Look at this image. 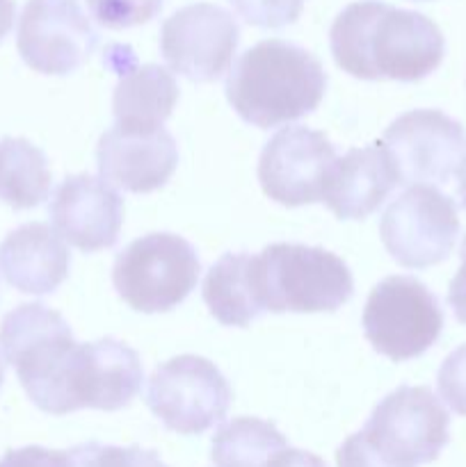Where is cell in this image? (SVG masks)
<instances>
[{
  "label": "cell",
  "mask_w": 466,
  "mask_h": 467,
  "mask_svg": "<svg viewBox=\"0 0 466 467\" xmlns=\"http://www.w3.org/2000/svg\"><path fill=\"white\" fill-rule=\"evenodd\" d=\"M338 67L359 80L418 82L437 71L446 41L432 18L379 0L343 9L329 32Z\"/></svg>",
  "instance_id": "6da1fadb"
},
{
  "label": "cell",
  "mask_w": 466,
  "mask_h": 467,
  "mask_svg": "<svg viewBox=\"0 0 466 467\" xmlns=\"http://www.w3.org/2000/svg\"><path fill=\"white\" fill-rule=\"evenodd\" d=\"M327 89L318 57L283 39L251 46L227 78V99L242 121L277 128L313 112Z\"/></svg>",
  "instance_id": "7a4b0ae2"
},
{
  "label": "cell",
  "mask_w": 466,
  "mask_h": 467,
  "mask_svg": "<svg viewBox=\"0 0 466 467\" xmlns=\"http://www.w3.org/2000/svg\"><path fill=\"white\" fill-rule=\"evenodd\" d=\"M78 342L64 317L44 304H23L0 324V349L39 410L67 415L64 381Z\"/></svg>",
  "instance_id": "3957f363"
},
{
  "label": "cell",
  "mask_w": 466,
  "mask_h": 467,
  "mask_svg": "<svg viewBox=\"0 0 466 467\" xmlns=\"http://www.w3.org/2000/svg\"><path fill=\"white\" fill-rule=\"evenodd\" d=\"M256 269L265 313H334L355 292L347 265L320 246L270 244Z\"/></svg>",
  "instance_id": "277c9868"
},
{
  "label": "cell",
  "mask_w": 466,
  "mask_h": 467,
  "mask_svg": "<svg viewBox=\"0 0 466 467\" xmlns=\"http://www.w3.org/2000/svg\"><path fill=\"white\" fill-rule=\"evenodd\" d=\"M199 272V255L190 242L174 233H151L117 255L112 283L137 313H167L195 290Z\"/></svg>",
  "instance_id": "5b68a950"
},
{
  "label": "cell",
  "mask_w": 466,
  "mask_h": 467,
  "mask_svg": "<svg viewBox=\"0 0 466 467\" xmlns=\"http://www.w3.org/2000/svg\"><path fill=\"white\" fill-rule=\"evenodd\" d=\"M448 427V410L429 388L402 386L375 406L361 433L388 465L420 467L439 459Z\"/></svg>",
  "instance_id": "8992f818"
},
{
  "label": "cell",
  "mask_w": 466,
  "mask_h": 467,
  "mask_svg": "<svg viewBox=\"0 0 466 467\" xmlns=\"http://www.w3.org/2000/svg\"><path fill=\"white\" fill-rule=\"evenodd\" d=\"M443 313L437 296L414 276H388L370 292L364 333L393 363L418 358L439 340Z\"/></svg>",
  "instance_id": "52a82bcc"
},
{
  "label": "cell",
  "mask_w": 466,
  "mask_h": 467,
  "mask_svg": "<svg viewBox=\"0 0 466 467\" xmlns=\"http://www.w3.org/2000/svg\"><path fill=\"white\" fill-rule=\"evenodd\" d=\"M231 400V386L215 363L192 354L155 368L146 392L151 413L181 436H199L222 422Z\"/></svg>",
  "instance_id": "ba28073f"
},
{
  "label": "cell",
  "mask_w": 466,
  "mask_h": 467,
  "mask_svg": "<svg viewBox=\"0 0 466 467\" xmlns=\"http://www.w3.org/2000/svg\"><path fill=\"white\" fill-rule=\"evenodd\" d=\"M379 146L397 185H446L466 160V130L439 109H411L387 128Z\"/></svg>",
  "instance_id": "9c48e42d"
},
{
  "label": "cell",
  "mask_w": 466,
  "mask_h": 467,
  "mask_svg": "<svg viewBox=\"0 0 466 467\" xmlns=\"http://www.w3.org/2000/svg\"><path fill=\"white\" fill-rule=\"evenodd\" d=\"M460 235L457 205L432 185L402 192L379 222V237L391 258L407 269L443 263Z\"/></svg>",
  "instance_id": "30bf717a"
},
{
  "label": "cell",
  "mask_w": 466,
  "mask_h": 467,
  "mask_svg": "<svg viewBox=\"0 0 466 467\" xmlns=\"http://www.w3.org/2000/svg\"><path fill=\"white\" fill-rule=\"evenodd\" d=\"M240 41L233 14L219 5L195 3L174 12L160 30V53L174 73L213 82L231 68Z\"/></svg>",
  "instance_id": "8fae6325"
},
{
  "label": "cell",
  "mask_w": 466,
  "mask_h": 467,
  "mask_svg": "<svg viewBox=\"0 0 466 467\" xmlns=\"http://www.w3.org/2000/svg\"><path fill=\"white\" fill-rule=\"evenodd\" d=\"M99 44L78 0H27L18 21L16 46L23 62L44 76L78 71Z\"/></svg>",
  "instance_id": "7c38bea8"
},
{
  "label": "cell",
  "mask_w": 466,
  "mask_h": 467,
  "mask_svg": "<svg viewBox=\"0 0 466 467\" xmlns=\"http://www.w3.org/2000/svg\"><path fill=\"white\" fill-rule=\"evenodd\" d=\"M336 160V149L324 132L288 126L260 153V187L270 199L288 208L318 203Z\"/></svg>",
  "instance_id": "4fadbf2b"
},
{
  "label": "cell",
  "mask_w": 466,
  "mask_h": 467,
  "mask_svg": "<svg viewBox=\"0 0 466 467\" xmlns=\"http://www.w3.org/2000/svg\"><path fill=\"white\" fill-rule=\"evenodd\" d=\"M144 381L135 349L123 342L105 340L78 345L64 381L67 415L80 409L119 410L131 404Z\"/></svg>",
  "instance_id": "5bb4252c"
},
{
  "label": "cell",
  "mask_w": 466,
  "mask_h": 467,
  "mask_svg": "<svg viewBox=\"0 0 466 467\" xmlns=\"http://www.w3.org/2000/svg\"><path fill=\"white\" fill-rule=\"evenodd\" d=\"M96 164L105 182L135 194H149L174 176L178 146L164 128L112 126L99 140Z\"/></svg>",
  "instance_id": "9a60e30c"
},
{
  "label": "cell",
  "mask_w": 466,
  "mask_h": 467,
  "mask_svg": "<svg viewBox=\"0 0 466 467\" xmlns=\"http://www.w3.org/2000/svg\"><path fill=\"white\" fill-rule=\"evenodd\" d=\"M50 222L58 235L85 254L117 244L123 223V199L103 178H64L50 201Z\"/></svg>",
  "instance_id": "2e32d148"
},
{
  "label": "cell",
  "mask_w": 466,
  "mask_h": 467,
  "mask_svg": "<svg viewBox=\"0 0 466 467\" xmlns=\"http://www.w3.org/2000/svg\"><path fill=\"white\" fill-rule=\"evenodd\" d=\"M71 254L48 223H26L0 244V272L23 295H50L67 278Z\"/></svg>",
  "instance_id": "e0dca14e"
},
{
  "label": "cell",
  "mask_w": 466,
  "mask_h": 467,
  "mask_svg": "<svg viewBox=\"0 0 466 467\" xmlns=\"http://www.w3.org/2000/svg\"><path fill=\"white\" fill-rule=\"evenodd\" d=\"M397 178L382 146L347 150L336 160L323 201L338 219H365L387 201Z\"/></svg>",
  "instance_id": "ac0fdd59"
},
{
  "label": "cell",
  "mask_w": 466,
  "mask_h": 467,
  "mask_svg": "<svg viewBox=\"0 0 466 467\" xmlns=\"http://www.w3.org/2000/svg\"><path fill=\"white\" fill-rule=\"evenodd\" d=\"M206 306L224 327H247L265 313L259 290L256 255L227 254L208 269L204 278Z\"/></svg>",
  "instance_id": "d6986e66"
},
{
  "label": "cell",
  "mask_w": 466,
  "mask_h": 467,
  "mask_svg": "<svg viewBox=\"0 0 466 467\" xmlns=\"http://www.w3.org/2000/svg\"><path fill=\"white\" fill-rule=\"evenodd\" d=\"M178 100V85L167 68L142 64L126 68L114 87L112 112L117 126L163 128Z\"/></svg>",
  "instance_id": "ffe728a7"
},
{
  "label": "cell",
  "mask_w": 466,
  "mask_h": 467,
  "mask_svg": "<svg viewBox=\"0 0 466 467\" xmlns=\"http://www.w3.org/2000/svg\"><path fill=\"white\" fill-rule=\"evenodd\" d=\"M53 176L44 150L21 137L0 140V201L14 210H30L50 194Z\"/></svg>",
  "instance_id": "44dd1931"
},
{
  "label": "cell",
  "mask_w": 466,
  "mask_h": 467,
  "mask_svg": "<svg viewBox=\"0 0 466 467\" xmlns=\"http://www.w3.org/2000/svg\"><path fill=\"white\" fill-rule=\"evenodd\" d=\"M283 450L288 441L272 422L236 418L213 436L210 459L217 467H268Z\"/></svg>",
  "instance_id": "7402d4cb"
},
{
  "label": "cell",
  "mask_w": 466,
  "mask_h": 467,
  "mask_svg": "<svg viewBox=\"0 0 466 467\" xmlns=\"http://www.w3.org/2000/svg\"><path fill=\"white\" fill-rule=\"evenodd\" d=\"M71 467H167L154 450L87 442L67 450Z\"/></svg>",
  "instance_id": "603a6c76"
},
{
  "label": "cell",
  "mask_w": 466,
  "mask_h": 467,
  "mask_svg": "<svg viewBox=\"0 0 466 467\" xmlns=\"http://www.w3.org/2000/svg\"><path fill=\"white\" fill-rule=\"evenodd\" d=\"M164 0H87L96 21L110 30H123L149 23L163 9Z\"/></svg>",
  "instance_id": "cb8c5ba5"
},
{
  "label": "cell",
  "mask_w": 466,
  "mask_h": 467,
  "mask_svg": "<svg viewBox=\"0 0 466 467\" xmlns=\"http://www.w3.org/2000/svg\"><path fill=\"white\" fill-rule=\"evenodd\" d=\"M306 0H231L242 21L256 27L279 30L300 18Z\"/></svg>",
  "instance_id": "d4e9b609"
},
{
  "label": "cell",
  "mask_w": 466,
  "mask_h": 467,
  "mask_svg": "<svg viewBox=\"0 0 466 467\" xmlns=\"http://www.w3.org/2000/svg\"><path fill=\"white\" fill-rule=\"evenodd\" d=\"M439 395L441 400L455 410L457 415L466 418V345L452 351L443 360L437 377Z\"/></svg>",
  "instance_id": "484cf974"
},
{
  "label": "cell",
  "mask_w": 466,
  "mask_h": 467,
  "mask_svg": "<svg viewBox=\"0 0 466 467\" xmlns=\"http://www.w3.org/2000/svg\"><path fill=\"white\" fill-rule=\"evenodd\" d=\"M0 467H71L69 465L67 451L46 450V447H21L9 450L0 459Z\"/></svg>",
  "instance_id": "4316f807"
},
{
  "label": "cell",
  "mask_w": 466,
  "mask_h": 467,
  "mask_svg": "<svg viewBox=\"0 0 466 467\" xmlns=\"http://www.w3.org/2000/svg\"><path fill=\"white\" fill-rule=\"evenodd\" d=\"M336 467H393L388 465L373 447L368 445V441L364 438V433H352L336 451Z\"/></svg>",
  "instance_id": "83f0119b"
},
{
  "label": "cell",
  "mask_w": 466,
  "mask_h": 467,
  "mask_svg": "<svg viewBox=\"0 0 466 467\" xmlns=\"http://www.w3.org/2000/svg\"><path fill=\"white\" fill-rule=\"evenodd\" d=\"M460 255H461V267L457 269L455 278L450 281V290H448V304H450L457 322L466 324V237H464V242H461Z\"/></svg>",
  "instance_id": "f1b7e54d"
},
{
  "label": "cell",
  "mask_w": 466,
  "mask_h": 467,
  "mask_svg": "<svg viewBox=\"0 0 466 467\" xmlns=\"http://www.w3.org/2000/svg\"><path fill=\"white\" fill-rule=\"evenodd\" d=\"M268 467H327L320 456L311 454V451L304 450H283L277 459L272 461Z\"/></svg>",
  "instance_id": "f546056e"
},
{
  "label": "cell",
  "mask_w": 466,
  "mask_h": 467,
  "mask_svg": "<svg viewBox=\"0 0 466 467\" xmlns=\"http://www.w3.org/2000/svg\"><path fill=\"white\" fill-rule=\"evenodd\" d=\"M14 14H16V5L14 0H0V41L9 35L14 26Z\"/></svg>",
  "instance_id": "4dcf8cb0"
},
{
  "label": "cell",
  "mask_w": 466,
  "mask_h": 467,
  "mask_svg": "<svg viewBox=\"0 0 466 467\" xmlns=\"http://www.w3.org/2000/svg\"><path fill=\"white\" fill-rule=\"evenodd\" d=\"M457 196H460L461 205L466 210V160L461 162L460 171H457Z\"/></svg>",
  "instance_id": "1f68e13d"
},
{
  "label": "cell",
  "mask_w": 466,
  "mask_h": 467,
  "mask_svg": "<svg viewBox=\"0 0 466 467\" xmlns=\"http://www.w3.org/2000/svg\"><path fill=\"white\" fill-rule=\"evenodd\" d=\"M3 381H5V369H3V363H0V388H3Z\"/></svg>",
  "instance_id": "d6a6232c"
},
{
  "label": "cell",
  "mask_w": 466,
  "mask_h": 467,
  "mask_svg": "<svg viewBox=\"0 0 466 467\" xmlns=\"http://www.w3.org/2000/svg\"><path fill=\"white\" fill-rule=\"evenodd\" d=\"M411 3H429V0H411Z\"/></svg>",
  "instance_id": "836d02e7"
}]
</instances>
